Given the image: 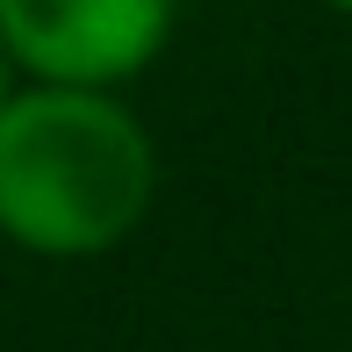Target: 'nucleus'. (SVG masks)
Masks as SVG:
<instances>
[{"label":"nucleus","instance_id":"nucleus-3","mask_svg":"<svg viewBox=\"0 0 352 352\" xmlns=\"http://www.w3.org/2000/svg\"><path fill=\"white\" fill-rule=\"evenodd\" d=\"M14 94V58H8V43H0V101Z\"/></svg>","mask_w":352,"mask_h":352},{"label":"nucleus","instance_id":"nucleus-2","mask_svg":"<svg viewBox=\"0 0 352 352\" xmlns=\"http://www.w3.org/2000/svg\"><path fill=\"white\" fill-rule=\"evenodd\" d=\"M173 0H0L14 72L51 87H122L166 51Z\"/></svg>","mask_w":352,"mask_h":352},{"label":"nucleus","instance_id":"nucleus-4","mask_svg":"<svg viewBox=\"0 0 352 352\" xmlns=\"http://www.w3.org/2000/svg\"><path fill=\"white\" fill-rule=\"evenodd\" d=\"M324 8H338V14H352V0H324Z\"/></svg>","mask_w":352,"mask_h":352},{"label":"nucleus","instance_id":"nucleus-1","mask_svg":"<svg viewBox=\"0 0 352 352\" xmlns=\"http://www.w3.org/2000/svg\"><path fill=\"white\" fill-rule=\"evenodd\" d=\"M158 151L116 87H14L0 101V237L36 259H94L144 223Z\"/></svg>","mask_w":352,"mask_h":352}]
</instances>
